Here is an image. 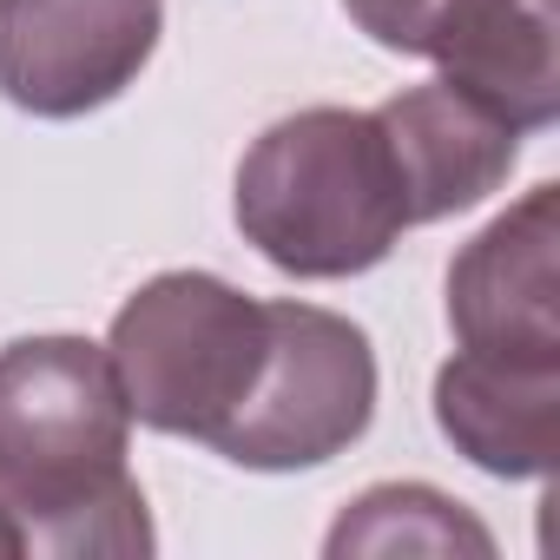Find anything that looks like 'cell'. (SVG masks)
Listing matches in <instances>:
<instances>
[{
	"mask_svg": "<svg viewBox=\"0 0 560 560\" xmlns=\"http://www.w3.org/2000/svg\"><path fill=\"white\" fill-rule=\"evenodd\" d=\"M448 8L455 0H343L357 34H370L383 54H409V60H429V40L448 21Z\"/></svg>",
	"mask_w": 560,
	"mask_h": 560,
	"instance_id": "8fae6325",
	"label": "cell"
},
{
	"mask_svg": "<svg viewBox=\"0 0 560 560\" xmlns=\"http://www.w3.org/2000/svg\"><path fill=\"white\" fill-rule=\"evenodd\" d=\"M132 409L93 337H21L0 350V501L27 553H152L145 488L126 468Z\"/></svg>",
	"mask_w": 560,
	"mask_h": 560,
	"instance_id": "6da1fadb",
	"label": "cell"
},
{
	"mask_svg": "<svg viewBox=\"0 0 560 560\" xmlns=\"http://www.w3.org/2000/svg\"><path fill=\"white\" fill-rule=\"evenodd\" d=\"M429 60L521 139L547 132L560 119V0H455Z\"/></svg>",
	"mask_w": 560,
	"mask_h": 560,
	"instance_id": "ba28073f",
	"label": "cell"
},
{
	"mask_svg": "<svg viewBox=\"0 0 560 560\" xmlns=\"http://www.w3.org/2000/svg\"><path fill=\"white\" fill-rule=\"evenodd\" d=\"M370 119H376V132L389 145L409 224L475 211L488 191L508 185V172L521 159V132L501 113H488L481 100H468L462 86H448V80L409 86V93L383 100Z\"/></svg>",
	"mask_w": 560,
	"mask_h": 560,
	"instance_id": "52a82bcc",
	"label": "cell"
},
{
	"mask_svg": "<svg viewBox=\"0 0 560 560\" xmlns=\"http://www.w3.org/2000/svg\"><path fill=\"white\" fill-rule=\"evenodd\" d=\"M0 553H8V560H14V553H27V534H21V521L8 514V501H0Z\"/></svg>",
	"mask_w": 560,
	"mask_h": 560,
	"instance_id": "7c38bea8",
	"label": "cell"
},
{
	"mask_svg": "<svg viewBox=\"0 0 560 560\" xmlns=\"http://www.w3.org/2000/svg\"><path fill=\"white\" fill-rule=\"evenodd\" d=\"M448 330L475 357L560 363V185H534L448 264Z\"/></svg>",
	"mask_w": 560,
	"mask_h": 560,
	"instance_id": "8992f818",
	"label": "cell"
},
{
	"mask_svg": "<svg viewBox=\"0 0 560 560\" xmlns=\"http://www.w3.org/2000/svg\"><path fill=\"white\" fill-rule=\"evenodd\" d=\"M324 553L330 560H350V553H475L488 560L494 534L455 494L429 481H383V488H363L337 514V527L324 534Z\"/></svg>",
	"mask_w": 560,
	"mask_h": 560,
	"instance_id": "30bf717a",
	"label": "cell"
},
{
	"mask_svg": "<svg viewBox=\"0 0 560 560\" xmlns=\"http://www.w3.org/2000/svg\"><path fill=\"white\" fill-rule=\"evenodd\" d=\"M165 34V0H0V100L34 119L113 106Z\"/></svg>",
	"mask_w": 560,
	"mask_h": 560,
	"instance_id": "5b68a950",
	"label": "cell"
},
{
	"mask_svg": "<svg viewBox=\"0 0 560 560\" xmlns=\"http://www.w3.org/2000/svg\"><path fill=\"white\" fill-rule=\"evenodd\" d=\"M435 429L481 475L547 481L560 468V363L455 350L435 370Z\"/></svg>",
	"mask_w": 560,
	"mask_h": 560,
	"instance_id": "9c48e42d",
	"label": "cell"
},
{
	"mask_svg": "<svg viewBox=\"0 0 560 560\" xmlns=\"http://www.w3.org/2000/svg\"><path fill=\"white\" fill-rule=\"evenodd\" d=\"M106 357L132 422L211 448L257 383L264 304L211 270H159L119 304Z\"/></svg>",
	"mask_w": 560,
	"mask_h": 560,
	"instance_id": "3957f363",
	"label": "cell"
},
{
	"mask_svg": "<svg viewBox=\"0 0 560 560\" xmlns=\"http://www.w3.org/2000/svg\"><path fill=\"white\" fill-rule=\"evenodd\" d=\"M237 231L284 277H363L409 231L389 145L370 113L304 106L250 139L237 165Z\"/></svg>",
	"mask_w": 560,
	"mask_h": 560,
	"instance_id": "7a4b0ae2",
	"label": "cell"
},
{
	"mask_svg": "<svg viewBox=\"0 0 560 560\" xmlns=\"http://www.w3.org/2000/svg\"><path fill=\"white\" fill-rule=\"evenodd\" d=\"M370 416H376V350L363 324L277 298L264 304L257 383L211 448L257 475H298L363 442Z\"/></svg>",
	"mask_w": 560,
	"mask_h": 560,
	"instance_id": "277c9868",
	"label": "cell"
}]
</instances>
